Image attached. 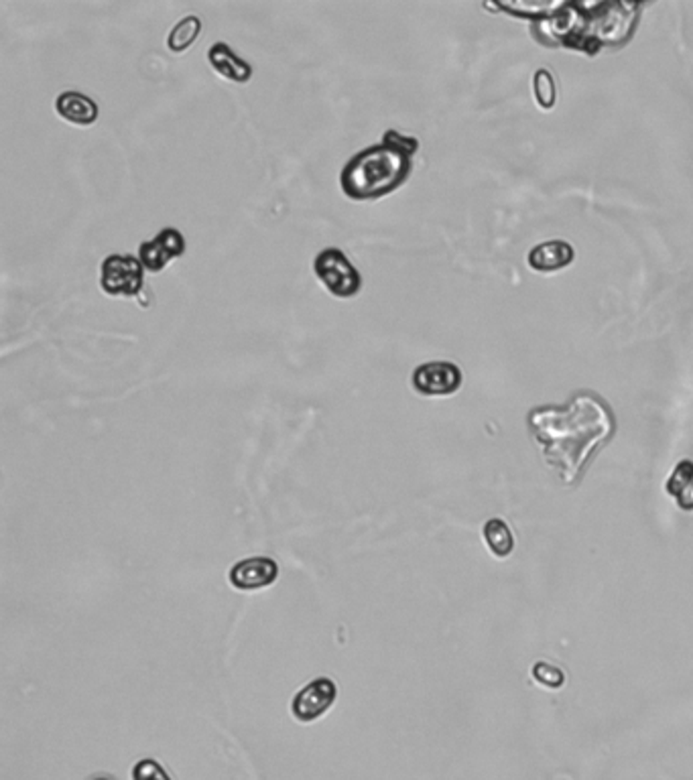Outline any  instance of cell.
Segmentation results:
<instances>
[{
    "label": "cell",
    "mask_w": 693,
    "mask_h": 780,
    "mask_svg": "<svg viewBox=\"0 0 693 780\" xmlns=\"http://www.w3.org/2000/svg\"><path fill=\"white\" fill-rule=\"evenodd\" d=\"M132 780H171V776L157 760L143 758L132 768Z\"/></svg>",
    "instance_id": "cell-17"
},
{
    "label": "cell",
    "mask_w": 693,
    "mask_h": 780,
    "mask_svg": "<svg viewBox=\"0 0 693 780\" xmlns=\"http://www.w3.org/2000/svg\"><path fill=\"white\" fill-rule=\"evenodd\" d=\"M573 256V248L563 240L543 242L529 253V266L539 273H551L570 265Z\"/></svg>",
    "instance_id": "cell-11"
},
{
    "label": "cell",
    "mask_w": 693,
    "mask_h": 780,
    "mask_svg": "<svg viewBox=\"0 0 693 780\" xmlns=\"http://www.w3.org/2000/svg\"><path fill=\"white\" fill-rule=\"evenodd\" d=\"M207 63H210L212 70L218 73L220 78L232 83H248L255 73L253 65L240 60V57L234 53V49L228 43H224V41H218V43H214L207 49Z\"/></svg>",
    "instance_id": "cell-9"
},
{
    "label": "cell",
    "mask_w": 693,
    "mask_h": 780,
    "mask_svg": "<svg viewBox=\"0 0 693 780\" xmlns=\"http://www.w3.org/2000/svg\"><path fill=\"white\" fill-rule=\"evenodd\" d=\"M313 273L336 299H352L362 291V274L340 248H323L313 260Z\"/></svg>",
    "instance_id": "cell-3"
},
{
    "label": "cell",
    "mask_w": 693,
    "mask_h": 780,
    "mask_svg": "<svg viewBox=\"0 0 693 780\" xmlns=\"http://www.w3.org/2000/svg\"><path fill=\"white\" fill-rule=\"evenodd\" d=\"M462 371L452 362H428L417 366L411 376L413 389L423 397H449L462 387Z\"/></svg>",
    "instance_id": "cell-6"
},
{
    "label": "cell",
    "mask_w": 693,
    "mask_h": 780,
    "mask_svg": "<svg viewBox=\"0 0 693 780\" xmlns=\"http://www.w3.org/2000/svg\"><path fill=\"white\" fill-rule=\"evenodd\" d=\"M338 687L328 677L313 679L291 701V714L302 724H312L330 711L336 703Z\"/></svg>",
    "instance_id": "cell-5"
},
{
    "label": "cell",
    "mask_w": 693,
    "mask_h": 780,
    "mask_svg": "<svg viewBox=\"0 0 693 780\" xmlns=\"http://www.w3.org/2000/svg\"><path fill=\"white\" fill-rule=\"evenodd\" d=\"M90 780H116V778H112V776H94V778H90Z\"/></svg>",
    "instance_id": "cell-18"
},
{
    "label": "cell",
    "mask_w": 693,
    "mask_h": 780,
    "mask_svg": "<svg viewBox=\"0 0 693 780\" xmlns=\"http://www.w3.org/2000/svg\"><path fill=\"white\" fill-rule=\"evenodd\" d=\"M535 98L541 108H551L555 104V82L547 70L535 73Z\"/></svg>",
    "instance_id": "cell-15"
},
{
    "label": "cell",
    "mask_w": 693,
    "mask_h": 780,
    "mask_svg": "<svg viewBox=\"0 0 693 780\" xmlns=\"http://www.w3.org/2000/svg\"><path fill=\"white\" fill-rule=\"evenodd\" d=\"M186 236H183L178 228H173V226H167L153 240L140 245L139 258L140 263H143L145 271L161 273L175 258H181L186 255Z\"/></svg>",
    "instance_id": "cell-7"
},
{
    "label": "cell",
    "mask_w": 693,
    "mask_h": 780,
    "mask_svg": "<svg viewBox=\"0 0 693 780\" xmlns=\"http://www.w3.org/2000/svg\"><path fill=\"white\" fill-rule=\"evenodd\" d=\"M419 140L399 130H387L379 145L348 159L340 173V189L352 201H377L395 194L413 173Z\"/></svg>",
    "instance_id": "cell-2"
},
{
    "label": "cell",
    "mask_w": 693,
    "mask_h": 780,
    "mask_svg": "<svg viewBox=\"0 0 693 780\" xmlns=\"http://www.w3.org/2000/svg\"><path fill=\"white\" fill-rule=\"evenodd\" d=\"M533 677H535L539 685L551 687V689H559V687L565 683L563 670L549 665V662H537V665L533 667Z\"/></svg>",
    "instance_id": "cell-16"
},
{
    "label": "cell",
    "mask_w": 693,
    "mask_h": 780,
    "mask_svg": "<svg viewBox=\"0 0 693 780\" xmlns=\"http://www.w3.org/2000/svg\"><path fill=\"white\" fill-rule=\"evenodd\" d=\"M199 35H202V19L196 14L183 16L179 23L173 24L169 35H167V49L175 55L186 53L199 39Z\"/></svg>",
    "instance_id": "cell-12"
},
{
    "label": "cell",
    "mask_w": 693,
    "mask_h": 780,
    "mask_svg": "<svg viewBox=\"0 0 693 780\" xmlns=\"http://www.w3.org/2000/svg\"><path fill=\"white\" fill-rule=\"evenodd\" d=\"M543 459L563 486H575L590 461L612 439L616 419L611 405L594 392H580L563 407H537L527 417Z\"/></svg>",
    "instance_id": "cell-1"
},
{
    "label": "cell",
    "mask_w": 693,
    "mask_h": 780,
    "mask_svg": "<svg viewBox=\"0 0 693 780\" xmlns=\"http://www.w3.org/2000/svg\"><path fill=\"white\" fill-rule=\"evenodd\" d=\"M55 112L62 120L73 124V127H91L98 120L100 108L90 96L68 90L55 98Z\"/></svg>",
    "instance_id": "cell-10"
},
{
    "label": "cell",
    "mask_w": 693,
    "mask_h": 780,
    "mask_svg": "<svg viewBox=\"0 0 693 780\" xmlns=\"http://www.w3.org/2000/svg\"><path fill=\"white\" fill-rule=\"evenodd\" d=\"M484 541L495 557H508L515 549V536L503 518H490L484 525Z\"/></svg>",
    "instance_id": "cell-14"
},
{
    "label": "cell",
    "mask_w": 693,
    "mask_h": 780,
    "mask_svg": "<svg viewBox=\"0 0 693 780\" xmlns=\"http://www.w3.org/2000/svg\"><path fill=\"white\" fill-rule=\"evenodd\" d=\"M667 492L678 500L681 510H693V464L689 459H683L673 469L669 480H667Z\"/></svg>",
    "instance_id": "cell-13"
},
{
    "label": "cell",
    "mask_w": 693,
    "mask_h": 780,
    "mask_svg": "<svg viewBox=\"0 0 693 780\" xmlns=\"http://www.w3.org/2000/svg\"><path fill=\"white\" fill-rule=\"evenodd\" d=\"M279 577V565L277 561L269 557H250L245 561H238L236 565H232L228 580L234 590L240 592H256L265 590V587L273 585Z\"/></svg>",
    "instance_id": "cell-8"
},
{
    "label": "cell",
    "mask_w": 693,
    "mask_h": 780,
    "mask_svg": "<svg viewBox=\"0 0 693 780\" xmlns=\"http://www.w3.org/2000/svg\"><path fill=\"white\" fill-rule=\"evenodd\" d=\"M100 287L108 297L132 299L145 287V266L132 255H108L100 265Z\"/></svg>",
    "instance_id": "cell-4"
}]
</instances>
